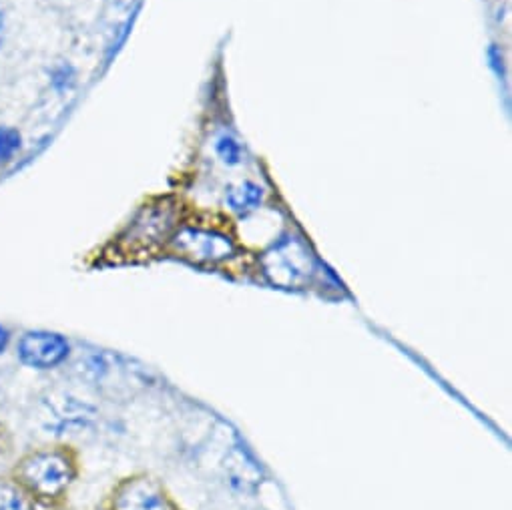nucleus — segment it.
Returning <instances> with one entry per match:
<instances>
[{
    "label": "nucleus",
    "mask_w": 512,
    "mask_h": 510,
    "mask_svg": "<svg viewBox=\"0 0 512 510\" xmlns=\"http://www.w3.org/2000/svg\"><path fill=\"white\" fill-rule=\"evenodd\" d=\"M35 498L9 474L0 476V510H37Z\"/></svg>",
    "instance_id": "9"
},
{
    "label": "nucleus",
    "mask_w": 512,
    "mask_h": 510,
    "mask_svg": "<svg viewBox=\"0 0 512 510\" xmlns=\"http://www.w3.org/2000/svg\"><path fill=\"white\" fill-rule=\"evenodd\" d=\"M71 356V342L57 332L29 330L17 342V358L33 370H55Z\"/></svg>",
    "instance_id": "5"
},
{
    "label": "nucleus",
    "mask_w": 512,
    "mask_h": 510,
    "mask_svg": "<svg viewBox=\"0 0 512 510\" xmlns=\"http://www.w3.org/2000/svg\"><path fill=\"white\" fill-rule=\"evenodd\" d=\"M213 151H215V157L221 161V165H225L229 169L241 167L247 159L245 145L229 129H219L217 131V135L213 137Z\"/></svg>",
    "instance_id": "8"
},
{
    "label": "nucleus",
    "mask_w": 512,
    "mask_h": 510,
    "mask_svg": "<svg viewBox=\"0 0 512 510\" xmlns=\"http://www.w3.org/2000/svg\"><path fill=\"white\" fill-rule=\"evenodd\" d=\"M107 510H179V506L155 476L137 472L115 484Z\"/></svg>",
    "instance_id": "2"
},
{
    "label": "nucleus",
    "mask_w": 512,
    "mask_h": 510,
    "mask_svg": "<svg viewBox=\"0 0 512 510\" xmlns=\"http://www.w3.org/2000/svg\"><path fill=\"white\" fill-rule=\"evenodd\" d=\"M11 476L37 504L55 506L67 498L79 478V454L69 444H49L25 452Z\"/></svg>",
    "instance_id": "1"
},
{
    "label": "nucleus",
    "mask_w": 512,
    "mask_h": 510,
    "mask_svg": "<svg viewBox=\"0 0 512 510\" xmlns=\"http://www.w3.org/2000/svg\"><path fill=\"white\" fill-rule=\"evenodd\" d=\"M262 266L270 282L282 288H302L314 274L312 255L298 239H284L276 243L264 255Z\"/></svg>",
    "instance_id": "3"
},
{
    "label": "nucleus",
    "mask_w": 512,
    "mask_h": 510,
    "mask_svg": "<svg viewBox=\"0 0 512 510\" xmlns=\"http://www.w3.org/2000/svg\"><path fill=\"white\" fill-rule=\"evenodd\" d=\"M23 149V135L15 127H0V165L11 163Z\"/></svg>",
    "instance_id": "11"
},
{
    "label": "nucleus",
    "mask_w": 512,
    "mask_h": 510,
    "mask_svg": "<svg viewBox=\"0 0 512 510\" xmlns=\"http://www.w3.org/2000/svg\"><path fill=\"white\" fill-rule=\"evenodd\" d=\"M173 249L181 258L193 264H221L231 260L237 253L235 241L217 229H203V227H181L169 237Z\"/></svg>",
    "instance_id": "4"
},
{
    "label": "nucleus",
    "mask_w": 512,
    "mask_h": 510,
    "mask_svg": "<svg viewBox=\"0 0 512 510\" xmlns=\"http://www.w3.org/2000/svg\"><path fill=\"white\" fill-rule=\"evenodd\" d=\"M171 211L163 205H151L143 207L137 217L129 223L125 233L121 235L119 243L125 249L141 251L147 247H153L161 243L165 237H171Z\"/></svg>",
    "instance_id": "6"
},
{
    "label": "nucleus",
    "mask_w": 512,
    "mask_h": 510,
    "mask_svg": "<svg viewBox=\"0 0 512 510\" xmlns=\"http://www.w3.org/2000/svg\"><path fill=\"white\" fill-rule=\"evenodd\" d=\"M49 85L61 97L71 93L77 85V69L67 61L53 65V69L49 71Z\"/></svg>",
    "instance_id": "10"
},
{
    "label": "nucleus",
    "mask_w": 512,
    "mask_h": 510,
    "mask_svg": "<svg viewBox=\"0 0 512 510\" xmlns=\"http://www.w3.org/2000/svg\"><path fill=\"white\" fill-rule=\"evenodd\" d=\"M5 37H7V17L3 11H0V47H3Z\"/></svg>",
    "instance_id": "13"
},
{
    "label": "nucleus",
    "mask_w": 512,
    "mask_h": 510,
    "mask_svg": "<svg viewBox=\"0 0 512 510\" xmlns=\"http://www.w3.org/2000/svg\"><path fill=\"white\" fill-rule=\"evenodd\" d=\"M266 195H268L266 187L260 185L258 181L241 179L225 187L223 203L235 215H249L253 211H258L266 203Z\"/></svg>",
    "instance_id": "7"
},
{
    "label": "nucleus",
    "mask_w": 512,
    "mask_h": 510,
    "mask_svg": "<svg viewBox=\"0 0 512 510\" xmlns=\"http://www.w3.org/2000/svg\"><path fill=\"white\" fill-rule=\"evenodd\" d=\"M11 338H13L11 330L0 324V356H3L7 352V348L11 346Z\"/></svg>",
    "instance_id": "12"
}]
</instances>
